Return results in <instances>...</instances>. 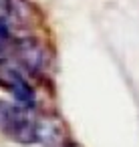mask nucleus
Returning <instances> with one entry per match:
<instances>
[{"instance_id":"f257e3e1","label":"nucleus","mask_w":139,"mask_h":147,"mask_svg":"<svg viewBox=\"0 0 139 147\" xmlns=\"http://www.w3.org/2000/svg\"><path fill=\"white\" fill-rule=\"evenodd\" d=\"M0 131L20 145H32L38 141V121L22 105L0 101Z\"/></svg>"},{"instance_id":"f03ea898","label":"nucleus","mask_w":139,"mask_h":147,"mask_svg":"<svg viewBox=\"0 0 139 147\" xmlns=\"http://www.w3.org/2000/svg\"><path fill=\"white\" fill-rule=\"evenodd\" d=\"M0 85L6 91H10V95L18 101V105H22V107H32L34 105V101H36L34 89L24 79L20 69L14 67L12 63H8L6 59H0Z\"/></svg>"},{"instance_id":"7ed1b4c3","label":"nucleus","mask_w":139,"mask_h":147,"mask_svg":"<svg viewBox=\"0 0 139 147\" xmlns=\"http://www.w3.org/2000/svg\"><path fill=\"white\" fill-rule=\"evenodd\" d=\"M10 53L16 57L20 67H24V71H28V73H38L47 65V57H45L43 45L38 40L30 38V36H26V38H12Z\"/></svg>"},{"instance_id":"20e7f679","label":"nucleus","mask_w":139,"mask_h":147,"mask_svg":"<svg viewBox=\"0 0 139 147\" xmlns=\"http://www.w3.org/2000/svg\"><path fill=\"white\" fill-rule=\"evenodd\" d=\"M32 20V6L26 0H0V22L8 30L22 28Z\"/></svg>"},{"instance_id":"39448f33","label":"nucleus","mask_w":139,"mask_h":147,"mask_svg":"<svg viewBox=\"0 0 139 147\" xmlns=\"http://www.w3.org/2000/svg\"><path fill=\"white\" fill-rule=\"evenodd\" d=\"M10 45H12V36H10V30L0 22V59H4L8 53H10Z\"/></svg>"}]
</instances>
